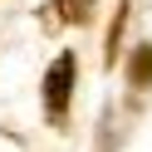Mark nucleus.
Wrapping results in <instances>:
<instances>
[{"mask_svg": "<svg viewBox=\"0 0 152 152\" xmlns=\"http://www.w3.org/2000/svg\"><path fill=\"white\" fill-rule=\"evenodd\" d=\"M69 93H74V54H59L44 74V113L49 123H64L69 118Z\"/></svg>", "mask_w": 152, "mask_h": 152, "instance_id": "1", "label": "nucleus"}, {"mask_svg": "<svg viewBox=\"0 0 152 152\" xmlns=\"http://www.w3.org/2000/svg\"><path fill=\"white\" fill-rule=\"evenodd\" d=\"M44 25H49V30H59V25H74V20H88V10H93V0H49V5H44Z\"/></svg>", "mask_w": 152, "mask_h": 152, "instance_id": "2", "label": "nucleus"}, {"mask_svg": "<svg viewBox=\"0 0 152 152\" xmlns=\"http://www.w3.org/2000/svg\"><path fill=\"white\" fill-rule=\"evenodd\" d=\"M147 79H152V49H142L132 64V83H147Z\"/></svg>", "mask_w": 152, "mask_h": 152, "instance_id": "3", "label": "nucleus"}]
</instances>
